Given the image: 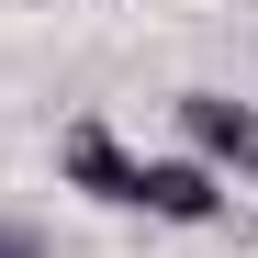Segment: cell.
<instances>
[{
  "instance_id": "obj_4",
  "label": "cell",
  "mask_w": 258,
  "mask_h": 258,
  "mask_svg": "<svg viewBox=\"0 0 258 258\" xmlns=\"http://www.w3.org/2000/svg\"><path fill=\"white\" fill-rule=\"evenodd\" d=\"M0 258H45V236H34V225H0Z\"/></svg>"
},
{
  "instance_id": "obj_1",
  "label": "cell",
  "mask_w": 258,
  "mask_h": 258,
  "mask_svg": "<svg viewBox=\"0 0 258 258\" xmlns=\"http://www.w3.org/2000/svg\"><path fill=\"white\" fill-rule=\"evenodd\" d=\"M56 168H68V191H90V202H112V213H135V180H146V157L123 146V135H112L101 112H79V123H68Z\"/></svg>"
},
{
  "instance_id": "obj_2",
  "label": "cell",
  "mask_w": 258,
  "mask_h": 258,
  "mask_svg": "<svg viewBox=\"0 0 258 258\" xmlns=\"http://www.w3.org/2000/svg\"><path fill=\"white\" fill-rule=\"evenodd\" d=\"M180 135L191 157L225 180V168H258V101H225V90H180Z\"/></svg>"
},
{
  "instance_id": "obj_3",
  "label": "cell",
  "mask_w": 258,
  "mask_h": 258,
  "mask_svg": "<svg viewBox=\"0 0 258 258\" xmlns=\"http://www.w3.org/2000/svg\"><path fill=\"white\" fill-rule=\"evenodd\" d=\"M135 213H157V225H213V213H225V180H213L202 157H146Z\"/></svg>"
}]
</instances>
